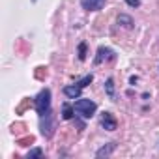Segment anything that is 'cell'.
<instances>
[{
	"instance_id": "5",
	"label": "cell",
	"mask_w": 159,
	"mask_h": 159,
	"mask_svg": "<svg viewBox=\"0 0 159 159\" xmlns=\"http://www.w3.org/2000/svg\"><path fill=\"white\" fill-rule=\"evenodd\" d=\"M101 125H103L107 131H114V129L118 127V122H116V118H114L111 112H103V114H101Z\"/></svg>"
},
{
	"instance_id": "6",
	"label": "cell",
	"mask_w": 159,
	"mask_h": 159,
	"mask_svg": "<svg viewBox=\"0 0 159 159\" xmlns=\"http://www.w3.org/2000/svg\"><path fill=\"white\" fill-rule=\"evenodd\" d=\"M114 58V52L111 51V49H107V47H99L98 49V56L94 58V64L98 66V64H101L103 60H112Z\"/></svg>"
},
{
	"instance_id": "15",
	"label": "cell",
	"mask_w": 159,
	"mask_h": 159,
	"mask_svg": "<svg viewBox=\"0 0 159 159\" xmlns=\"http://www.w3.org/2000/svg\"><path fill=\"white\" fill-rule=\"evenodd\" d=\"M127 6H133V8H139L140 6V0H125Z\"/></svg>"
},
{
	"instance_id": "9",
	"label": "cell",
	"mask_w": 159,
	"mask_h": 159,
	"mask_svg": "<svg viewBox=\"0 0 159 159\" xmlns=\"http://www.w3.org/2000/svg\"><path fill=\"white\" fill-rule=\"evenodd\" d=\"M118 25H122L124 28H127V30H131L133 28V19L129 17V15H118Z\"/></svg>"
},
{
	"instance_id": "11",
	"label": "cell",
	"mask_w": 159,
	"mask_h": 159,
	"mask_svg": "<svg viewBox=\"0 0 159 159\" xmlns=\"http://www.w3.org/2000/svg\"><path fill=\"white\" fill-rule=\"evenodd\" d=\"M105 90H107V96H109L111 99H114V81H112V79H107Z\"/></svg>"
},
{
	"instance_id": "10",
	"label": "cell",
	"mask_w": 159,
	"mask_h": 159,
	"mask_svg": "<svg viewBox=\"0 0 159 159\" xmlns=\"http://www.w3.org/2000/svg\"><path fill=\"white\" fill-rule=\"evenodd\" d=\"M73 112H75L73 105H69V103H64L62 105V118L64 120H71L73 118Z\"/></svg>"
},
{
	"instance_id": "8",
	"label": "cell",
	"mask_w": 159,
	"mask_h": 159,
	"mask_svg": "<svg viewBox=\"0 0 159 159\" xmlns=\"http://www.w3.org/2000/svg\"><path fill=\"white\" fill-rule=\"evenodd\" d=\"M114 148H116V144H114V142H111V144H107V146L99 148V150L96 152V155H98V157H107V155H111V153L114 152Z\"/></svg>"
},
{
	"instance_id": "2",
	"label": "cell",
	"mask_w": 159,
	"mask_h": 159,
	"mask_svg": "<svg viewBox=\"0 0 159 159\" xmlns=\"http://www.w3.org/2000/svg\"><path fill=\"white\" fill-rule=\"evenodd\" d=\"M36 111H38L39 116H43L45 112L51 111V90L49 88H43L38 94V98H36Z\"/></svg>"
},
{
	"instance_id": "1",
	"label": "cell",
	"mask_w": 159,
	"mask_h": 159,
	"mask_svg": "<svg viewBox=\"0 0 159 159\" xmlns=\"http://www.w3.org/2000/svg\"><path fill=\"white\" fill-rule=\"evenodd\" d=\"M73 109L79 116L83 118H92L98 111V105L92 101V99H86V98H79L75 103H73Z\"/></svg>"
},
{
	"instance_id": "3",
	"label": "cell",
	"mask_w": 159,
	"mask_h": 159,
	"mask_svg": "<svg viewBox=\"0 0 159 159\" xmlns=\"http://www.w3.org/2000/svg\"><path fill=\"white\" fill-rule=\"evenodd\" d=\"M41 133H43V137H47V139H51L52 133H54V122H52V112H51V111L41 116Z\"/></svg>"
},
{
	"instance_id": "7",
	"label": "cell",
	"mask_w": 159,
	"mask_h": 159,
	"mask_svg": "<svg viewBox=\"0 0 159 159\" xmlns=\"http://www.w3.org/2000/svg\"><path fill=\"white\" fill-rule=\"evenodd\" d=\"M62 92H64V96H66V98H69V99H79V98H81L83 88L79 86V84H71V86H66Z\"/></svg>"
},
{
	"instance_id": "13",
	"label": "cell",
	"mask_w": 159,
	"mask_h": 159,
	"mask_svg": "<svg viewBox=\"0 0 159 159\" xmlns=\"http://www.w3.org/2000/svg\"><path fill=\"white\" fill-rule=\"evenodd\" d=\"M79 60H81V62L86 60V43H84V41L79 45Z\"/></svg>"
},
{
	"instance_id": "14",
	"label": "cell",
	"mask_w": 159,
	"mask_h": 159,
	"mask_svg": "<svg viewBox=\"0 0 159 159\" xmlns=\"http://www.w3.org/2000/svg\"><path fill=\"white\" fill-rule=\"evenodd\" d=\"M41 155H43V150H41V148H36V150L28 152V159H34V157H41Z\"/></svg>"
},
{
	"instance_id": "4",
	"label": "cell",
	"mask_w": 159,
	"mask_h": 159,
	"mask_svg": "<svg viewBox=\"0 0 159 159\" xmlns=\"http://www.w3.org/2000/svg\"><path fill=\"white\" fill-rule=\"evenodd\" d=\"M81 6L86 11H99L105 6V0H81Z\"/></svg>"
},
{
	"instance_id": "12",
	"label": "cell",
	"mask_w": 159,
	"mask_h": 159,
	"mask_svg": "<svg viewBox=\"0 0 159 159\" xmlns=\"http://www.w3.org/2000/svg\"><path fill=\"white\" fill-rule=\"evenodd\" d=\"M92 81H94V75L90 73V75H86L84 79H81V81H79L77 84H79V86H81V88H86V86H88V84H90Z\"/></svg>"
}]
</instances>
